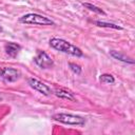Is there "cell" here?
Segmentation results:
<instances>
[{
    "instance_id": "obj_2",
    "label": "cell",
    "mask_w": 135,
    "mask_h": 135,
    "mask_svg": "<svg viewBox=\"0 0 135 135\" xmlns=\"http://www.w3.org/2000/svg\"><path fill=\"white\" fill-rule=\"evenodd\" d=\"M19 21L24 24H36V25H54L55 22L47 17L39 14L28 13L19 18Z\"/></svg>"
},
{
    "instance_id": "obj_14",
    "label": "cell",
    "mask_w": 135,
    "mask_h": 135,
    "mask_svg": "<svg viewBox=\"0 0 135 135\" xmlns=\"http://www.w3.org/2000/svg\"><path fill=\"white\" fill-rule=\"evenodd\" d=\"M2 31H3V28H2V26H0V33H1Z\"/></svg>"
},
{
    "instance_id": "obj_6",
    "label": "cell",
    "mask_w": 135,
    "mask_h": 135,
    "mask_svg": "<svg viewBox=\"0 0 135 135\" xmlns=\"http://www.w3.org/2000/svg\"><path fill=\"white\" fill-rule=\"evenodd\" d=\"M27 82H28V84H30V86L32 89H34L35 91L41 93L44 96H50L53 93V90L49 85H46L45 83L41 82L40 80H38L36 78H28Z\"/></svg>"
},
{
    "instance_id": "obj_11",
    "label": "cell",
    "mask_w": 135,
    "mask_h": 135,
    "mask_svg": "<svg viewBox=\"0 0 135 135\" xmlns=\"http://www.w3.org/2000/svg\"><path fill=\"white\" fill-rule=\"evenodd\" d=\"M98 26H102V27H110V28H115V30H122L121 26L114 24V23H109V22H104V21H96L95 22Z\"/></svg>"
},
{
    "instance_id": "obj_5",
    "label": "cell",
    "mask_w": 135,
    "mask_h": 135,
    "mask_svg": "<svg viewBox=\"0 0 135 135\" xmlns=\"http://www.w3.org/2000/svg\"><path fill=\"white\" fill-rule=\"evenodd\" d=\"M35 63L41 68V69H50L54 65V61L45 52L43 51H37V54L34 58Z\"/></svg>"
},
{
    "instance_id": "obj_7",
    "label": "cell",
    "mask_w": 135,
    "mask_h": 135,
    "mask_svg": "<svg viewBox=\"0 0 135 135\" xmlns=\"http://www.w3.org/2000/svg\"><path fill=\"white\" fill-rule=\"evenodd\" d=\"M4 50H5V53L8 56L16 57L18 55V53L20 52V50H21V45L18 44V43H15V42H7L4 45Z\"/></svg>"
},
{
    "instance_id": "obj_13",
    "label": "cell",
    "mask_w": 135,
    "mask_h": 135,
    "mask_svg": "<svg viewBox=\"0 0 135 135\" xmlns=\"http://www.w3.org/2000/svg\"><path fill=\"white\" fill-rule=\"evenodd\" d=\"M69 66H70V69H71V71L73 72V73H75V74H80L81 73V68H80V65H78V64H76V63H73V62H70L69 63Z\"/></svg>"
},
{
    "instance_id": "obj_9",
    "label": "cell",
    "mask_w": 135,
    "mask_h": 135,
    "mask_svg": "<svg viewBox=\"0 0 135 135\" xmlns=\"http://www.w3.org/2000/svg\"><path fill=\"white\" fill-rule=\"evenodd\" d=\"M110 55L114 59H117V60L122 61L124 63H129V64H133L134 63V60L132 58H130V57H128V56H126V55H123V54H121V53H119L117 51H111L110 52Z\"/></svg>"
},
{
    "instance_id": "obj_4",
    "label": "cell",
    "mask_w": 135,
    "mask_h": 135,
    "mask_svg": "<svg viewBox=\"0 0 135 135\" xmlns=\"http://www.w3.org/2000/svg\"><path fill=\"white\" fill-rule=\"evenodd\" d=\"M0 77L6 82H15L21 77V72L14 68H0Z\"/></svg>"
},
{
    "instance_id": "obj_10",
    "label": "cell",
    "mask_w": 135,
    "mask_h": 135,
    "mask_svg": "<svg viewBox=\"0 0 135 135\" xmlns=\"http://www.w3.org/2000/svg\"><path fill=\"white\" fill-rule=\"evenodd\" d=\"M99 80L101 82H103V83H109V84H112V83L115 82V78L111 74H102V75H100Z\"/></svg>"
},
{
    "instance_id": "obj_8",
    "label": "cell",
    "mask_w": 135,
    "mask_h": 135,
    "mask_svg": "<svg viewBox=\"0 0 135 135\" xmlns=\"http://www.w3.org/2000/svg\"><path fill=\"white\" fill-rule=\"evenodd\" d=\"M54 94L59 97V98H62V99H66V100H71V101H75V96L73 93H71L70 91L68 90H64V89H57L54 91Z\"/></svg>"
},
{
    "instance_id": "obj_15",
    "label": "cell",
    "mask_w": 135,
    "mask_h": 135,
    "mask_svg": "<svg viewBox=\"0 0 135 135\" xmlns=\"http://www.w3.org/2000/svg\"><path fill=\"white\" fill-rule=\"evenodd\" d=\"M1 100H2V98H1V97H0V101H1Z\"/></svg>"
},
{
    "instance_id": "obj_3",
    "label": "cell",
    "mask_w": 135,
    "mask_h": 135,
    "mask_svg": "<svg viewBox=\"0 0 135 135\" xmlns=\"http://www.w3.org/2000/svg\"><path fill=\"white\" fill-rule=\"evenodd\" d=\"M53 119L56 121H59L64 124L70 126H79L82 127L85 124V119L79 115L71 114V113H58L53 115Z\"/></svg>"
},
{
    "instance_id": "obj_1",
    "label": "cell",
    "mask_w": 135,
    "mask_h": 135,
    "mask_svg": "<svg viewBox=\"0 0 135 135\" xmlns=\"http://www.w3.org/2000/svg\"><path fill=\"white\" fill-rule=\"evenodd\" d=\"M50 45L55 49L56 51H59V52H62L64 54H69V55H72V56H75V57H82L83 56V53L82 51L72 44L71 42L64 40V39H61V38H51L50 39Z\"/></svg>"
},
{
    "instance_id": "obj_12",
    "label": "cell",
    "mask_w": 135,
    "mask_h": 135,
    "mask_svg": "<svg viewBox=\"0 0 135 135\" xmlns=\"http://www.w3.org/2000/svg\"><path fill=\"white\" fill-rule=\"evenodd\" d=\"M82 5H83L84 7H86L88 9H90V11H92V12H95V13H97V14H101V15H104V14H105L100 7H98V6H96V5H93V4H91V3H82Z\"/></svg>"
}]
</instances>
